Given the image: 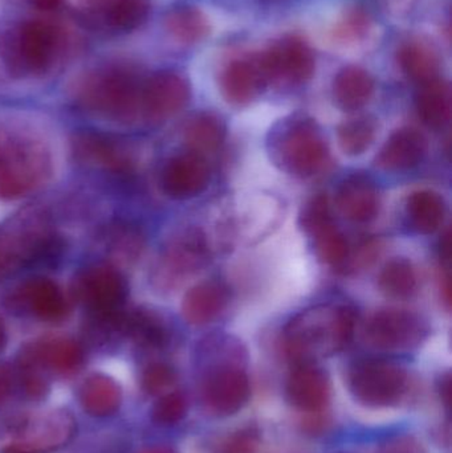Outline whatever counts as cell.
<instances>
[{
  "instance_id": "1",
  "label": "cell",
  "mask_w": 452,
  "mask_h": 453,
  "mask_svg": "<svg viewBox=\"0 0 452 453\" xmlns=\"http://www.w3.org/2000/svg\"><path fill=\"white\" fill-rule=\"evenodd\" d=\"M356 313L341 303H320L294 317L284 329V346L296 365L339 353L352 341Z\"/></svg>"
},
{
  "instance_id": "2",
  "label": "cell",
  "mask_w": 452,
  "mask_h": 453,
  "mask_svg": "<svg viewBox=\"0 0 452 453\" xmlns=\"http://www.w3.org/2000/svg\"><path fill=\"white\" fill-rule=\"evenodd\" d=\"M267 145L273 164L296 178L315 177L328 164V143L310 117L296 116L281 122L271 132Z\"/></svg>"
},
{
  "instance_id": "3",
  "label": "cell",
  "mask_w": 452,
  "mask_h": 453,
  "mask_svg": "<svg viewBox=\"0 0 452 453\" xmlns=\"http://www.w3.org/2000/svg\"><path fill=\"white\" fill-rule=\"evenodd\" d=\"M64 240L37 214L0 228V280L36 265H50L63 253Z\"/></svg>"
},
{
  "instance_id": "4",
  "label": "cell",
  "mask_w": 452,
  "mask_h": 453,
  "mask_svg": "<svg viewBox=\"0 0 452 453\" xmlns=\"http://www.w3.org/2000/svg\"><path fill=\"white\" fill-rule=\"evenodd\" d=\"M143 82L129 66H109L82 82L79 101L90 113L129 124L142 116Z\"/></svg>"
},
{
  "instance_id": "5",
  "label": "cell",
  "mask_w": 452,
  "mask_h": 453,
  "mask_svg": "<svg viewBox=\"0 0 452 453\" xmlns=\"http://www.w3.org/2000/svg\"><path fill=\"white\" fill-rule=\"evenodd\" d=\"M210 244L199 226L178 229L159 250L150 271L154 289L172 293L209 264Z\"/></svg>"
},
{
  "instance_id": "6",
  "label": "cell",
  "mask_w": 452,
  "mask_h": 453,
  "mask_svg": "<svg viewBox=\"0 0 452 453\" xmlns=\"http://www.w3.org/2000/svg\"><path fill=\"white\" fill-rule=\"evenodd\" d=\"M50 172V156L42 143L0 132V198L26 196L44 182Z\"/></svg>"
},
{
  "instance_id": "7",
  "label": "cell",
  "mask_w": 452,
  "mask_h": 453,
  "mask_svg": "<svg viewBox=\"0 0 452 453\" xmlns=\"http://www.w3.org/2000/svg\"><path fill=\"white\" fill-rule=\"evenodd\" d=\"M57 45V32L45 21H26L0 40V50L11 73H42L50 66Z\"/></svg>"
},
{
  "instance_id": "8",
  "label": "cell",
  "mask_w": 452,
  "mask_h": 453,
  "mask_svg": "<svg viewBox=\"0 0 452 453\" xmlns=\"http://www.w3.org/2000/svg\"><path fill=\"white\" fill-rule=\"evenodd\" d=\"M409 385L406 370L385 359H364L349 370L350 391L365 406H395L405 398Z\"/></svg>"
},
{
  "instance_id": "9",
  "label": "cell",
  "mask_w": 452,
  "mask_h": 453,
  "mask_svg": "<svg viewBox=\"0 0 452 453\" xmlns=\"http://www.w3.org/2000/svg\"><path fill=\"white\" fill-rule=\"evenodd\" d=\"M4 453H50L63 449L76 434V420L65 410H48L19 420Z\"/></svg>"
},
{
  "instance_id": "10",
  "label": "cell",
  "mask_w": 452,
  "mask_h": 453,
  "mask_svg": "<svg viewBox=\"0 0 452 453\" xmlns=\"http://www.w3.org/2000/svg\"><path fill=\"white\" fill-rule=\"evenodd\" d=\"M430 326L424 317L405 309L377 311L366 322L365 340L382 351H410L426 340Z\"/></svg>"
},
{
  "instance_id": "11",
  "label": "cell",
  "mask_w": 452,
  "mask_h": 453,
  "mask_svg": "<svg viewBox=\"0 0 452 453\" xmlns=\"http://www.w3.org/2000/svg\"><path fill=\"white\" fill-rule=\"evenodd\" d=\"M71 293L89 314L113 313L125 309L129 285L114 266L92 265L76 274Z\"/></svg>"
},
{
  "instance_id": "12",
  "label": "cell",
  "mask_w": 452,
  "mask_h": 453,
  "mask_svg": "<svg viewBox=\"0 0 452 453\" xmlns=\"http://www.w3.org/2000/svg\"><path fill=\"white\" fill-rule=\"evenodd\" d=\"M72 153L79 164L113 174H129L134 170V158L129 148L119 138L105 133H76L72 138Z\"/></svg>"
},
{
  "instance_id": "13",
  "label": "cell",
  "mask_w": 452,
  "mask_h": 453,
  "mask_svg": "<svg viewBox=\"0 0 452 453\" xmlns=\"http://www.w3.org/2000/svg\"><path fill=\"white\" fill-rule=\"evenodd\" d=\"M11 309L48 324H58L69 316V303L52 280L34 277L16 288L8 300Z\"/></svg>"
},
{
  "instance_id": "14",
  "label": "cell",
  "mask_w": 452,
  "mask_h": 453,
  "mask_svg": "<svg viewBox=\"0 0 452 453\" xmlns=\"http://www.w3.org/2000/svg\"><path fill=\"white\" fill-rule=\"evenodd\" d=\"M251 395V385L243 370L222 365L212 370L202 388V401L210 412L220 417L236 414Z\"/></svg>"
},
{
  "instance_id": "15",
  "label": "cell",
  "mask_w": 452,
  "mask_h": 453,
  "mask_svg": "<svg viewBox=\"0 0 452 453\" xmlns=\"http://www.w3.org/2000/svg\"><path fill=\"white\" fill-rule=\"evenodd\" d=\"M259 63L267 80L304 84L315 73V56L305 42L287 37L263 53Z\"/></svg>"
},
{
  "instance_id": "16",
  "label": "cell",
  "mask_w": 452,
  "mask_h": 453,
  "mask_svg": "<svg viewBox=\"0 0 452 453\" xmlns=\"http://www.w3.org/2000/svg\"><path fill=\"white\" fill-rule=\"evenodd\" d=\"M190 100L188 81L174 72H158L143 82L142 116L159 122L180 113Z\"/></svg>"
},
{
  "instance_id": "17",
  "label": "cell",
  "mask_w": 452,
  "mask_h": 453,
  "mask_svg": "<svg viewBox=\"0 0 452 453\" xmlns=\"http://www.w3.org/2000/svg\"><path fill=\"white\" fill-rule=\"evenodd\" d=\"M209 182V164L202 154L195 151L172 157L162 170V190L169 198L177 201L195 198L206 190Z\"/></svg>"
},
{
  "instance_id": "18",
  "label": "cell",
  "mask_w": 452,
  "mask_h": 453,
  "mask_svg": "<svg viewBox=\"0 0 452 453\" xmlns=\"http://www.w3.org/2000/svg\"><path fill=\"white\" fill-rule=\"evenodd\" d=\"M336 203L342 217L353 223L376 219L381 209V196L371 177L355 174L342 180L336 194Z\"/></svg>"
},
{
  "instance_id": "19",
  "label": "cell",
  "mask_w": 452,
  "mask_h": 453,
  "mask_svg": "<svg viewBox=\"0 0 452 453\" xmlns=\"http://www.w3.org/2000/svg\"><path fill=\"white\" fill-rule=\"evenodd\" d=\"M289 402L304 412H321L331 399V382L326 372L312 364L296 365L287 382Z\"/></svg>"
},
{
  "instance_id": "20",
  "label": "cell",
  "mask_w": 452,
  "mask_h": 453,
  "mask_svg": "<svg viewBox=\"0 0 452 453\" xmlns=\"http://www.w3.org/2000/svg\"><path fill=\"white\" fill-rule=\"evenodd\" d=\"M426 137L414 127L395 130L379 150L377 166L387 172L402 173L418 166L427 154Z\"/></svg>"
},
{
  "instance_id": "21",
  "label": "cell",
  "mask_w": 452,
  "mask_h": 453,
  "mask_svg": "<svg viewBox=\"0 0 452 453\" xmlns=\"http://www.w3.org/2000/svg\"><path fill=\"white\" fill-rule=\"evenodd\" d=\"M230 288L219 280L199 282L188 290L182 301V313L195 326L211 324L230 305Z\"/></svg>"
},
{
  "instance_id": "22",
  "label": "cell",
  "mask_w": 452,
  "mask_h": 453,
  "mask_svg": "<svg viewBox=\"0 0 452 453\" xmlns=\"http://www.w3.org/2000/svg\"><path fill=\"white\" fill-rule=\"evenodd\" d=\"M26 351L42 369L58 375H71L79 372L85 361L84 348L72 338L57 337L29 343Z\"/></svg>"
},
{
  "instance_id": "23",
  "label": "cell",
  "mask_w": 452,
  "mask_h": 453,
  "mask_svg": "<svg viewBox=\"0 0 452 453\" xmlns=\"http://www.w3.org/2000/svg\"><path fill=\"white\" fill-rule=\"evenodd\" d=\"M265 79L259 63L235 60L226 66L220 74V89L228 103L244 106L262 95Z\"/></svg>"
},
{
  "instance_id": "24",
  "label": "cell",
  "mask_w": 452,
  "mask_h": 453,
  "mask_svg": "<svg viewBox=\"0 0 452 453\" xmlns=\"http://www.w3.org/2000/svg\"><path fill=\"white\" fill-rule=\"evenodd\" d=\"M121 402V388L109 375H90L80 388V403L90 417H111L119 411Z\"/></svg>"
},
{
  "instance_id": "25",
  "label": "cell",
  "mask_w": 452,
  "mask_h": 453,
  "mask_svg": "<svg viewBox=\"0 0 452 453\" xmlns=\"http://www.w3.org/2000/svg\"><path fill=\"white\" fill-rule=\"evenodd\" d=\"M374 92V81L369 72L360 66H345L333 81V98L342 111L364 108Z\"/></svg>"
},
{
  "instance_id": "26",
  "label": "cell",
  "mask_w": 452,
  "mask_h": 453,
  "mask_svg": "<svg viewBox=\"0 0 452 453\" xmlns=\"http://www.w3.org/2000/svg\"><path fill=\"white\" fill-rule=\"evenodd\" d=\"M446 210L445 199L440 194L430 190L416 191L406 202L409 226L416 234H435L445 222Z\"/></svg>"
},
{
  "instance_id": "27",
  "label": "cell",
  "mask_w": 452,
  "mask_h": 453,
  "mask_svg": "<svg viewBox=\"0 0 452 453\" xmlns=\"http://www.w3.org/2000/svg\"><path fill=\"white\" fill-rule=\"evenodd\" d=\"M87 7L103 16L108 27L124 32L142 26L150 13L149 0H87Z\"/></svg>"
},
{
  "instance_id": "28",
  "label": "cell",
  "mask_w": 452,
  "mask_h": 453,
  "mask_svg": "<svg viewBox=\"0 0 452 453\" xmlns=\"http://www.w3.org/2000/svg\"><path fill=\"white\" fill-rule=\"evenodd\" d=\"M451 108V89L448 82L435 79L422 85L417 96V111L427 127L435 130L448 127Z\"/></svg>"
},
{
  "instance_id": "29",
  "label": "cell",
  "mask_w": 452,
  "mask_h": 453,
  "mask_svg": "<svg viewBox=\"0 0 452 453\" xmlns=\"http://www.w3.org/2000/svg\"><path fill=\"white\" fill-rule=\"evenodd\" d=\"M125 335L146 349L164 348L169 341V329L156 311L149 309L126 311Z\"/></svg>"
},
{
  "instance_id": "30",
  "label": "cell",
  "mask_w": 452,
  "mask_h": 453,
  "mask_svg": "<svg viewBox=\"0 0 452 453\" xmlns=\"http://www.w3.org/2000/svg\"><path fill=\"white\" fill-rule=\"evenodd\" d=\"M226 138V124L217 114L202 111L191 117L186 125L185 140L191 151L214 153Z\"/></svg>"
},
{
  "instance_id": "31",
  "label": "cell",
  "mask_w": 452,
  "mask_h": 453,
  "mask_svg": "<svg viewBox=\"0 0 452 453\" xmlns=\"http://www.w3.org/2000/svg\"><path fill=\"white\" fill-rule=\"evenodd\" d=\"M379 287L387 297L408 300L418 290V274L413 263L406 257H395L379 272Z\"/></svg>"
},
{
  "instance_id": "32",
  "label": "cell",
  "mask_w": 452,
  "mask_h": 453,
  "mask_svg": "<svg viewBox=\"0 0 452 453\" xmlns=\"http://www.w3.org/2000/svg\"><path fill=\"white\" fill-rule=\"evenodd\" d=\"M307 234L315 242V250L320 260L334 268H344L350 257L347 237L334 225L333 218L308 229Z\"/></svg>"
},
{
  "instance_id": "33",
  "label": "cell",
  "mask_w": 452,
  "mask_h": 453,
  "mask_svg": "<svg viewBox=\"0 0 452 453\" xmlns=\"http://www.w3.org/2000/svg\"><path fill=\"white\" fill-rule=\"evenodd\" d=\"M379 133V122L372 116H360L342 122L337 127L340 149L347 156L358 157L369 150Z\"/></svg>"
},
{
  "instance_id": "34",
  "label": "cell",
  "mask_w": 452,
  "mask_h": 453,
  "mask_svg": "<svg viewBox=\"0 0 452 453\" xmlns=\"http://www.w3.org/2000/svg\"><path fill=\"white\" fill-rule=\"evenodd\" d=\"M398 60L405 73L421 85L437 79L440 71L437 56L425 45L417 42L405 45L400 50Z\"/></svg>"
},
{
  "instance_id": "35",
  "label": "cell",
  "mask_w": 452,
  "mask_h": 453,
  "mask_svg": "<svg viewBox=\"0 0 452 453\" xmlns=\"http://www.w3.org/2000/svg\"><path fill=\"white\" fill-rule=\"evenodd\" d=\"M170 34L182 42H195L209 34V23L196 8L180 7L172 11L166 18Z\"/></svg>"
},
{
  "instance_id": "36",
  "label": "cell",
  "mask_w": 452,
  "mask_h": 453,
  "mask_svg": "<svg viewBox=\"0 0 452 453\" xmlns=\"http://www.w3.org/2000/svg\"><path fill=\"white\" fill-rule=\"evenodd\" d=\"M106 250L117 260H135L143 250V236L140 229L130 225H116L108 229Z\"/></svg>"
},
{
  "instance_id": "37",
  "label": "cell",
  "mask_w": 452,
  "mask_h": 453,
  "mask_svg": "<svg viewBox=\"0 0 452 453\" xmlns=\"http://www.w3.org/2000/svg\"><path fill=\"white\" fill-rule=\"evenodd\" d=\"M188 412V402L185 396L177 391L165 394L153 407V420L159 426H174L185 418Z\"/></svg>"
},
{
  "instance_id": "38",
  "label": "cell",
  "mask_w": 452,
  "mask_h": 453,
  "mask_svg": "<svg viewBox=\"0 0 452 453\" xmlns=\"http://www.w3.org/2000/svg\"><path fill=\"white\" fill-rule=\"evenodd\" d=\"M177 380L174 370L165 364H151L142 374V388L149 395L162 396L172 391Z\"/></svg>"
},
{
  "instance_id": "39",
  "label": "cell",
  "mask_w": 452,
  "mask_h": 453,
  "mask_svg": "<svg viewBox=\"0 0 452 453\" xmlns=\"http://www.w3.org/2000/svg\"><path fill=\"white\" fill-rule=\"evenodd\" d=\"M19 382L27 398L32 401H42L50 394V383L42 374V367L27 362H18Z\"/></svg>"
},
{
  "instance_id": "40",
  "label": "cell",
  "mask_w": 452,
  "mask_h": 453,
  "mask_svg": "<svg viewBox=\"0 0 452 453\" xmlns=\"http://www.w3.org/2000/svg\"><path fill=\"white\" fill-rule=\"evenodd\" d=\"M259 447V434L249 428L228 435L218 446L217 453H257Z\"/></svg>"
},
{
  "instance_id": "41",
  "label": "cell",
  "mask_w": 452,
  "mask_h": 453,
  "mask_svg": "<svg viewBox=\"0 0 452 453\" xmlns=\"http://www.w3.org/2000/svg\"><path fill=\"white\" fill-rule=\"evenodd\" d=\"M379 453H427L424 444L413 436H397L379 447Z\"/></svg>"
},
{
  "instance_id": "42",
  "label": "cell",
  "mask_w": 452,
  "mask_h": 453,
  "mask_svg": "<svg viewBox=\"0 0 452 453\" xmlns=\"http://www.w3.org/2000/svg\"><path fill=\"white\" fill-rule=\"evenodd\" d=\"M366 26H368L366 16L361 11H355L348 16L347 20L342 24L341 31L348 36H358L361 32L365 31Z\"/></svg>"
},
{
  "instance_id": "43",
  "label": "cell",
  "mask_w": 452,
  "mask_h": 453,
  "mask_svg": "<svg viewBox=\"0 0 452 453\" xmlns=\"http://www.w3.org/2000/svg\"><path fill=\"white\" fill-rule=\"evenodd\" d=\"M12 390V377L5 367H0V406L10 396Z\"/></svg>"
},
{
  "instance_id": "44",
  "label": "cell",
  "mask_w": 452,
  "mask_h": 453,
  "mask_svg": "<svg viewBox=\"0 0 452 453\" xmlns=\"http://www.w3.org/2000/svg\"><path fill=\"white\" fill-rule=\"evenodd\" d=\"M32 3H34L37 8H40V10L52 11L60 7L63 0H32Z\"/></svg>"
},
{
  "instance_id": "45",
  "label": "cell",
  "mask_w": 452,
  "mask_h": 453,
  "mask_svg": "<svg viewBox=\"0 0 452 453\" xmlns=\"http://www.w3.org/2000/svg\"><path fill=\"white\" fill-rule=\"evenodd\" d=\"M451 382L450 377L446 378L445 380H442V388H441V393H442L443 398H445L446 403H450V396H451Z\"/></svg>"
},
{
  "instance_id": "46",
  "label": "cell",
  "mask_w": 452,
  "mask_h": 453,
  "mask_svg": "<svg viewBox=\"0 0 452 453\" xmlns=\"http://www.w3.org/2000/svg\"><path fill=\"white\" fill-rule=\"evenodd\" d=\"M141 453H178L174 451V449H170V447L158 446V447H151V449H145Z\"/></svg>"
},
{
  "instance_id": "47",
  "label": "cell",
  "mask_w": 452,
  "mask_h": 453,
  "mask_svg": "<svg viewBox=\"0 0 452 453\" xmlns=\"http://www.w3.org/2000/svg\"><path fill=\"white\" fill-rule=\"evenodd\" d=\"M5 343H7V333H5L4 325L0 321V351L5 348Z\"/></svg>"
}]
</instances>
